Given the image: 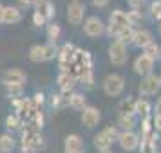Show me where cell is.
<instances>
[{"label":"cell","mask_w":161,"mask_h":153,"mask_svg":"<svg viewBox=\"0 0 161 153\" xmlns=\"http://www.w3.org/2000/svg\"><path fill=\"white\" fill-rule=\"evenodd\" d=\"M127 27H132L130 22H129V16L125 11L121 9H116V11H112V15H110V20H109V34L110 36H119L121 34V31L127 29Z\"/></svg>","instance_id":"obj_1"},{"label":"cell","mask_w":161,"mask_h":153,"mask_svg":"<svg viewBox=\"0 0 161 153\" xmlns=\"http://www.w3.org/2000/svg\"><path fill=\"white\" fill-rule=\"evenodd\" d=\"M54 56H58V49H56V45H33L29 51V58L31 61H36V63H40V61H49V59H53Z\"/></svg>","instance_id":"obj_2"},{"label":"cell","mask_w":161,"mask_h":153,"mask_svg":"<svg viewBox=\"0 0 161 153\" xmlns=\"http://www.w3.org/2000/svg\"><path fill=\"white\" fill-rule=\"evenodd\" d=\"M123 88H125V79H123V76H119V74H109L103 79V90L110 97L119 95L123 92Z\"/></svg>","instance_id":"obj_3"},{"label":"cell","mask_w":161,"mask_h":153,"mask_svg":"<svg viewBox=\"0 0 161 153\" xmlns=\"http://www.w3.org/2000/svg\"><path fill=\"white\" fill-rule=\"evenodd\" d=\"M25 79H27V76L22 69H8L2 76V81L6 87H24Z\"/></svg>","instance_id":"obj_4"},{"label":"cell","mask_w":161,"mask_h":153,"mask_svg":"<svg viewBox=\"0 0 161 153\" xmlns=\"http://www.w3.org/2000/svg\"><path fill=\"white\" fill-rule=\"evenodd\" d=\"M109 58L114 65H123L125 61H127V58H129L125 43H121L119 40H114L109 47Z\"/></svg>","instance_id":"obj_5"},{"label":"cell","mask_w":161,"mask_h":153,"mask_svg":"<svg viewBox=\"0 0 161 153\" xmlns=\"http://www.w3.org/2000/svg\"><path fill=\"white\" fill-rule=\"evenodd\" d=\"M85 15V6L81 4L80 0H73L69 6H67V20L73 25H80Z\"/></svg>","instance_id":"obj_6"},{"label":"cell","mask_w":161,"mask_h":153,"mask_svg":"<svg viewBox=\"0 0 161 153\" xmlns=\"http://www.w3.org/2000/svg\"><path fill=\"white\" fill-rule=\"evenodd\" d=\"M161 87V81L158 76H154V74H148L145 76L141 83H139V94L141 95H154Z\"/></svg>","instance_id":"obj_7"},{"label":"cell","mask_w":161,"mask_h":153,"mask_svg":"<svg viewBox=\"0 0 161 153\" xmlns=\"http://www.w3.org/2000/svg\"><path fill=\"white\" fill-rule=\"evenodd\" d=\"M83 31H85L87 36L98 38L105 33V25H103V22L98 16H89L87 20H85V23H83Z\"/></svg>","instance_id":"obj_8"},{"label":"cell","mask_w":161,"mask_h":153,"mask_svg":"<svg viewBox=\"0 0 161 153\" xmlns=\"http://www.w3.org/2000/svg\"><path fill=\"white\" fill-rule=\"evenodd\" d=\"M45 146L44 142V137L38 133V131H33V133H25L24 135V151H38Z\"/></svg>","instance_id":"obj_9"},{"label":"cell","mask_w":161,"mask_h":153,"mask_svg":"<svg viewBox=\"0 0 161 153\" xmlns=\"http://www.w3.org/2000/svg\"><path fill=\"white\" fill-rule=\"evenodd\" d=\"M118 142H119V146L123 148L125 151H134L139 146V135L134 133V131H121Z\"/></svg>","instance_id":"obj_10"},{"label":"cell","mask_w":161,"mask_h":153,"mask_svg":"<svg viewBox=\"0 0 161 153\" xmlns=\"http://www.w3.org/2000/svg\"><path fill=\"white\" fill-rule=\"evenodd\" d=\"M152 69H154V59H150L148 56L145 54H141L136 58L134 61V72L139 74V76H148V74H152Z\"/></svg>","instance_id":"obj_11"},{"label":"cell","mask_w":161,"mask_h":153,"mask_svg":"<svg viewBox=\"0 0 161 153\" xmlns=\"http://www.w3.org/2000/svg\"><path fill=\"white\" fill-rule=\"evenodd\" d=\"M100 119H102V114L96 106H87L81 112V123H83L85 128H94L96 124L100 123Z\"/></svg>","instance_id":"obj_12"},{"label":"cell","mask_w":161,"mask_h":153,"mask_svg":"<svg viewBox=\"0 0 161 153\" xmlns=\"http://www.w3.org/2000/svg\"><path fill=\"white\" fill-rule=\"evenodd\" d=\"M64 148L65 153H83V140L80 135H67Z\"/></svg>","instance_id":"obj_13"},{"label":"cell","mask_w":161,"mask_h":153,"mask_svg":"<svg viewBox=\"0 0 161 153\" xmlns=\"http://www.w3.org/2000/svg\"><path fill=\"white\" fill-rule=\"evenodd\" d=\"M154 40H152V34L148 33L147 29H139L134 33V38H132V43L136 45V47H141V49H145L147 45H150Z\"/></svg>","instance_id":"obj_14"},{"label":"cell","mask_w":161,"mask_h":153,"mask_svg":"<svg viewBox=\"0 0 161 153\" xmlns=\"http://www.w3.org/2000/svg\"><path fill=\"white\" fill-rule=\"evenodd\" d=\"M74 81H76V78H74L73 74L69 72H62L58 76V79H56V83H58V87L62 92H71L74 88Z\"/></svg>","instance_id":"obj_15"},{"label":"cell","mask_w":161,"mask_h":153,"mask_svg":"<svg viewBox=\"0 0 161 153\" xmlns=\"http://www.w3.org/2000/svg\"><path fill=\"white\" fill-rule=\"evenodd\" d=\"M67 105L73 110H83L87 108V97L83 94H71V97L67 99Z\"/></svg>","instance_id":"obj_16"},{"label":"cell","mask_w":161,"mask_h":153,"mask_svg":"<svg viewBox=\"0 0 161 153\" xmlns=\"http://www.w3.org/2000/svg\"><path fill=\"white\" fill-rule=\"evenodd\" d=\"M136 99L134 97H127V99H123V101L119 103V106H118V110H119V115H134L136 114Z\"/></svg>","instance_id":"obj_17"},{"label":"cell","mask_w":161,"mask_h":153,"mask_svg":"<svg viewBox=\"0 0 161 153\" xmlns=\"http://www.w3.org/2000/svg\"><path fill=\"white\" fill-rule=\"evenodd\" d=\"M20 18H22V15H20V9L18 8H11V6L4 8L2 23H16V22H20Z\"/></svg>","instance_id":"obj_18"},{"label":"cell","mask_w":161,"mask_h":153,"mask_svg":"<svg viewBox=\"0 0 161 153\" xmlns=\"http://www.w3.org/2000/svg\"><path fill=\"white\" fill-rule=\"evenodd\" d=\"M15 148V137L11 133H4L0 135V151L2 153H8Z\"/></svg>","instance_id":"obj_19"},{"label":"cell","mask_w":161,"mask_h":153,"mask_svg":"<svg viewBox=\"0 0 161 153\" xmlns=\"http://www.w3.org/2000/svg\"><path fill=\"white\" fill-rule=\"evenodd\" d=\"M60 34H62V27L58 23H51L47 27V42L51 45H56V42L60 40Z\"/></svg>","instance_id":"obj_20"},{"label":"cell","mask_w":161,"mask_h":153,"mask_svg":"<svg viewBox=\"0 0 161 153\" xmlns=\"http://www.w3.org/2000/svg\"><path fill=\"white\" fill-rule=\"evenodd\" d=\"M94 146L100 150V151H107V150H110L112 142H110L109 139L103 135V131H100L98 135H94Z\"/></svg>","instance_id":"obj_21"},{"label":"cell","mask_w":161,"mask_h":153,"mask_svg":"<svg viewBox=\"0 0 161 153\" xmlns=\"http://www.w3.org/2000/svg\"><path fill=\"white\" fill-rule=\"evenodd\" d=\"M143 54H145V56H148L150 59H154V61H156V59H158V58L161 56V47H159L158 43H156V42H152L150 45H147L145 49H143Z\"/></svg>","instance_id":"obj_22"},{"label":"cell","mask_w":161,"mask_h":153,"mask_svg":"<svg viewBox=\"0 0 161 153\" xmlns=\"http://www.w3.org/2000/svg\"><path fill=\"white\" fill-rule=\"evenodd\" d=\"M118 123L123 128V131H132L134 124H136V119H134V115H119Z\"/></svg>","instance_id":"obj_23"},{"label":"cell","mask_w":161,"mask_h":153,"mask_svg":"<svg viewBox=\"0 0 161 153\" xmlns=\"http://www.w3.org/2000/svg\"><path fill=\"white\" fill-rule=\"evenodd\" d=\"M20 126H22V121H20L18 114L8 115V119H6V128H8V130H18Z\"/></svg>","instance_id":"obj_24"},{"label":"cell","mask_w":161,"mask_h":153,"mask_svg":"<svg viewBox=\"0 0 161 153\" xmlns=\"http://www.w3.org/2000/svg\"><path fill=\"white\" fill-rule=\"evenodd\" d=\"M36 11H38V13H42V15H44L45 18H47V20H51L53 16H54V6H53L49 0L45 2L44 6H40V8L36 9Z\"/></svg>","instance_id":"obj_25"},{"label":"cell","mask_w":161,"mask_h":153,"mask_svg":"<svg viewBox=\"0 0 161 153\" xmlns=\"http://www.w3.org/2000/svg\"><path fill=\"white\" fill-rule=\"evenodd\" d=\"M136 114H139V115H143V117H148V114H150V105L147 101H141L139 99L136 103Z\"/></svg>","instance_id":"obj_26"},{"label":"cell","mask_w":161,"mask_h":153,"mask_svg":"<svg viewBox=\"0 0 161 153\" xmlns=\"http://www.w3.org/2000/svg\"><path fill=\"white\" fill-rule=\"evenodd\" d=\"M134 33H136V31L132 29V27H127V29L121 31V34H119L116 40H119L121 43H125V42H132V38H134Z\"/></svg>","instance_id":"obj_27"},{"label":"cell","mask_w":161,"mask_h":153,"mask_svg":"<svg viewBox=\"0 0 161 153\" xmlns=\"http://www.w3.org/2000/svg\"><path fill=\"white\" fill-rule=\"evenodd\" d=\"M103 135L109 139L110 142H114V140H118V139H119V133H118V130L114 128V126H107V128L103 130Z\"/></svg>","instance_id":"obj_28"},{"label":"cell","mask_w":161,"mask_h":153,"mask_svg":"<svg viewBox=\"0 0 161 153\" xmlns=\"http://www.w3.org/2000/svg\"><path fill=\"white\" fill-rule=\"evenodd\" d=\"M45 22H47V18H45L42 13L35 11V15H33V23H35L36 27H42V25H45Z\"/></svg>","instance_id":"obj_29"},{"label":"cell","mask_w":161,"mask_h":153,"mask_svg":"<svg viewBox=\"0 0 161 153\" xmlns=\"http://www.w3.org/2000/svg\"><path fill=\"white\" fill-rule=\"evenodd\" d=\"M150 11H152V18H158V20H159L161 18V0L154 2L152 8H150Z\"/></svg>","instance_id":"obj_30"},{"label":"cell","mask_w":161,"mask_h":153,"mask_svg":"<svg viewBox=\"0 0 161 153\" xmlns=\"http://www.w3.org/2000/svg\"><path fill=\"white\" fill-rule=\"evenodd\" d=\"M127 16H129V22H130V25H134V23H138L139 20H141V15H139V11H129L127 13Z\"/></svg>","instance_id":"obj_31"},{"label":"cell","mask_w":161,"mask_h":153,"mask_svg":"<svg viewBox=\"0 0 161 153\" xmlns=\"http://www.w3.org/2000/svg\"><path fill=\"white\" fill-rule=\"evenodd\" d=\"M152 123H154V128L158 131H161V114H156V115H154Z\"/></svg>","instance_id":"obj_32"},{"label":"cell","mask_w":161,"mask_h":153,"mask_svg":"<svg viewBox=\"0 0 161 153\" xmlns=\"http://www.w3.org/2000/svg\"><path fill=\"white\" fill-rule=\"evenodd\" d=\"M143 2H145V0H129V4H130V8H132V9L141 8V6H143Z\"/></svg>","instance_id":"obj_33"},{"label":"cell","mask_w":161,"mask_h":153,"mask_svg":"<svg viewBox=\"0 0 161 153\" xmlns=\"http://www.w3.org/2000/svg\"><path fill=\"white\" fill-rule=\"evenodd\" d=\"M42 103H44V94H36L35 95V99H33V105L38 106V105H42Z\"/></svg>","instance_id":"obj_34"},{"label":"cell","mask_w":161,"mask_h":153,"mask_svg":"<svg viewBox=\"0 0 161 153\" xmlns=\"http://www.w3.org/2000/svg\"><path fill=\"white\" fill-rule=\"evenodd\" d=\"M18 4H20V8H29V6H33V0H18Z\"/></svg>","instance_id":"obj_35"},{"label":"cell","mask_w":161,"mask_h":153,"mask_svg":"<svg viewBox=\"0 0 161 153\" xmlns=\"http://www.w3.org/2000/svg\"><path fill=\"white\" fill-rule=\"evenodd\" d=\"M107 2H109V0H92V4H94L96 8H103V6H107Z\"/></svg>","instance_id":"obj_36"},{"label":"cell","mask_w":161,"mask_h":153,"mask_svg":"<svg viewBox=\"0 0 161 153\" xmlns=\"http://www.w3.org/2000/svg\"><path fill=\"white\" fill-rule=\"evenodd\" d=\"M156 114H161V97L158 99V103H156Z\"/></svg>","instance_id":"obj_37"},{"label":"cell","mask_w":161,"mask_h":153,"mask_svg":"<svg viewBox=\"0 0 161 153\" xmlns=\"http://www.w3.org/2000/svg\"><path fill=\"white\" fill-rule=\"evenodd\" d=\"M2 18H4V6H0V23H2Z\"/></svg>","instance_id":"obj_38"},{"label":"cell","mask_w":161,"mask_h":153,"mask_svg":"<svg viewBox=\"0 0 161 153\" xmlns=\"http://www.w3.org/2000/svg\"><path fill=\"white\" fill-rule=\"evenodd\" d=\"M100 153H112V151H110V150H107V151H100Z\"/></svg>","instance_id":"obj_39"},{"label":"cell","mask_w":161,"mask_h":153,"mask_svg":"<svg viewBox=\"0 0 161 153\" xmlns=\"http://www.w3.org/2000/svg\"><path fill=\"white\" fill-rule=\"evenodd\" d=\"M159 81H161V78H159Z\"/></svg>","instance_id":"obj_40"}]
</instances>
